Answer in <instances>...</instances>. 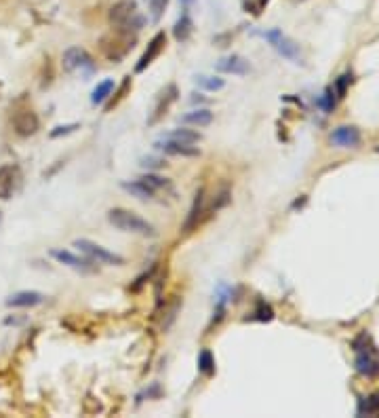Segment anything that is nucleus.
I'll return each mask as SVG.
<instances>
[{
	"instance_id": "1",
	"label": "nucleus",
	"mask_w": 379,
	"mask_h": 418,
	"mask_svg": "<svg viewBox=\"0 0 379 418\" xmlns=\"http://www.w3.org/2000/svg\"><path fill=\"white\" fill-rule=\"evenodd\" d=\"M108 21L114 30H124L131 34H137L146 23L135 0H118L108 13Z\"/></svg>"
},
{
	"instance_id": "2",
	"label": "nucleus",
	"mask_w": 379,
	"mask_h": 418,
	"mask_svg": "<svg viewBox=\"0 0 379 418\" xmlns=\"http://www.w3.org/2000/svg\"><path fill=\"white\" fill-rule=\"evenodd\" d=\"M108 222L122 233H133V235H141V237H154L156 235L154 226L148 220H143L141 216H137L135 211L124 209V207L110 209L108 211Z\"/></svg>"
},
{
	"instance_id": "3",
	"label": "nucleus",
	"mask_w": 379,
	"mask_h": 418,
	"mask_svg": "<svg viewBox=\"0 0 379 418\" xmlns=\"http://www.w3.org/2000/svg\"><path fill=\"white\" fill-rule=\"evenodd\" d=\"M352 349H354V366H356V372L367 376V379H373L379 374V353L373 345V340L369 338V334H361L354 343H352Z\"/></svg>"
},
{
	"instance_id": "4",
	"label": "nucleus",
	"mask_w": 379,
	"mask_h": 418,
	"mask_svg": "<svg viewBox=\"0 0 379 418\" xmlns=\"http://www.w3.org/2000/svg\"><path fill=\"white\" fill-rule=\"evenodd\" d=\"M135 36H137V34H131V32L114 30V27H112V32H110V34L101 36V40H99V49H101V53L105 55V59H110V61L118 63V61H120V59H124V57H127V53L133 49V44H135Z\"/></svg>"
},
{
	"instance_id": "5",
	"label": "nucleus",
	"mask_w": 379,
	"mask_h": 418,
	"mask_svg": "<svg viewBox=\"0 0 379 418\" xmlns=\"http://www.w3.org/2000/svg\"><path fill=\"white\" fill-rule=\"evenodd\" d=\"M63 70L65 72H78L82 78H91L97 70L95 66V59L93 55L82 49V47H70L65 53H63Z\"/></svg>"
},
{
	"instance_id": "6",
	"label": "nucleus",
	"mask_w": 379,
	"mask_h": 418,
	"mask_svg": "<svg viewBox=\"0 0 379 418\" xmlns=\"http://www.w3.org/2000/svg\"><path fill=\"white\" fill-rule=\"evenodd\" d=\"M74 247H78L89 260H93L95 264H110V266H122L124 264V258L114 254V252H108L105 247L97 245L95 241L91 239H76L74 241Z\"/></svg>"
},
{
	"instance_id": "7",
	"label": "nucleus",
	"mask_w": 379,
	"mask_h": 418,
	"mask_svg": "<svg viewBox=\"0 0 379 418\" xmlns=\"http://www.w3.org/2000/svg\"><path fill=\"white\" fill-rule=\"evenodd\" d=\"M283 57H287V59H291V61H295V63H302V53H300V44H295L289 36H285L281 30H268V32H264L262 34Z\"/></svg>"
},
{
	"instance_id": "8",
	"label": "nucleus",
	"mask_w": 379,
	"mask_h": 418,
	"mask_svg": "<svg viewBox=\"0 0 379 418\" xmlns=\"http://www.w3.org/2000/svg\"><path fill=\"white\" fill-rule=\"evenodd\" d=\"M209 216V207H207V195H205V188L200 186L194 195V201H192V207L188 211V218L184 222V233L190 235L194 230H198V226L205 222V218Z\"/></svg>"
},
{
	"instance_id": "9",
	"label": "nucleus",
	"mask_w": 379,
	"mask_h": 418,
	"mask_svg": "<svg viewBox=\"0 0 379 418\" xmlns=\"http://www.w3.org/2000/svg\"><path fill=\"white\" fill-rule=\"evenodd\" d=\"M51 258H55L59 264H65V266H70L72 271L82 273V275H91V273L97 271V266H95L93 260L80 258V256H76V254H72V252H68V250H51Z\"/></svg>"
},
{
	"instance_id": "10",
	"label": "nucleus",
	"mask_w": 379,
	"mask_h": 418,
	"mask_svg": "<svg viewBox=\"0 0 379 418\" xmlns=\"http://www.w3.org/2000/svg\"><path fill=\"white\" fill-rule=\"evenodd\" d=\"M21 169L17 165H2L0 167V199L2 201H8L21 186Z\"/></svg>"
},
{
	"instance_id": "11",
	"label": "nucleus",
	"mask_w": 379,
	"mask_h": 418,
	"mask_svg": "<svg viewBox=\"0 0 379 418\" xmlns=\"http://www.w3.org/2000/svg\"><path fill=\"white\" fill-rule=\"evenodd\" d=\"M177 95H179L177 85H167L165 91L158 95V99H156V104H154V110H152V116L148 118V125H156V123L169 112V108L177 102Z\"/></svg>"
},
{
	"instance_id": "12",
	"label": "nucleus",
	"mask_w": 379,
	"mask_h": 418,
	"mask_svg": "<svg viewBox=\"0 0 379 418\" xmlns=\"http://www.w3.org/2000/svg\"><path fill=\"white\" fill-rule=\"evenodd\" d=\"M154 148L158 152H165V154H171V156H198L200 150L198 146L194 144H181V142H175V140H169V137H160L154 142Z\"/></svg>"
},
{
	"instance_id": "13",
	"label": "nucleus",
	"mask_w": 379,
	"mask_h": 418,
	"mask_svg": "<svg viewBox=\"0 0 379 418\" xmlns=\"http://www.w3.org/2000/svg\"><path fill=\"white\" fill-rule=\"evenodd\" d=\"M38 127H40V121H38L36 112H32V110H19V112L13 114V129H15L17 135L30 137V135H34L38 131Z\"/></svg>"
},
{
	"instance_id": "14",
	"label": "nucleus",
	"mask_w": 379,
	"mask_h": 418,
	"mask_svg": "<svg viewBox=\"0 0 379 418\" xmlns=\"http://www.w3.org/2000/svg\"><path fill=\"white\" fill-rule=\"evenodd\" d=\"M165 44H167V34L165 32H158V34H154V38L148 42V49L143 51V55L139 57V61H137V66H135V72H143L160 53H162V49H165Z\"/></svg>"
},
{
	"instance_id": "15",
	"label": "nucleus",
	"mask_w": 379,
	"mask_h": 418,
	"mask_svg": "<svg viewBox=\"0 0 379 418\" xmlns=\"http://www.w3.org/2000/svg\"><path fill=\"white\" fill-rule=\"evenodd\" d=\"M217 72H224V74H236V76H245L251 72V63L249 59H245L243 55H228V57H221L217 63H215Z\"/></svg>"
},
{
	"instance_id": "16",
	"label": "nucleus",
	"mask_w": 379,
	"mask_h": 418,
	"mask_svg": "<svg viewBox=\"0 0 379 418\" xmlns=\"http://www.w3.org/2000/svg\"><path fill=\"white\" fill-rule=\"evenodd\" d=\"M361 142V133L356 127H338L331 133V144L342 146V148H354Z\"/></svg>"
},
{
	"instance_id": "17",
	"label": "nucleus",
	"mask_w": 379,
	"mask_h": 418,
	"mask_svg": "<svg viewBox=\"0 0 379 418\" xmlns=\"http://www.w3.org/2000/svg\"><path fill=\"white\" fill-rule=\"evenodd\" d=\"M139 182H143L154 195H169V197H175V188L173 184L167 180V178H160L156 173H143L141 178H137Z\"/></svg>"
},
{
	"instance_id": "18",
	"label": "nucleus",
	"mask_w": 379,
	"mask_h": 418,
	"mask_svg": "<svg viewBox=\"0 0 379 418\" xmlns=\"http://www.w3.org/2000/svg\"><path fill=\"white\" fill-rule=\"evenodd\" d=\"M44 302V296L40 292H17L6 300V307H15V309H30V307H38Z\"/></svg>"
},
{
	"instance_id": "19",
	"label": "nucleus",
	"mask_w": 379,
	"mask_h": 418,
	"mask_svg": "<svg viewBox=\"0 0 379 418\" xmlns=\"http://www.w3.org/2000/svg\"><path fill=\"white\" fill-rule=\"evenodd\" d=\"M179 309H181V298L179 296H173L167 305H165V311H162V317H160V328L162 332H169L171 326L175 324L177 315H179Z\"/></svg>"
},
{
	"instance_id": "20",
	"label": "nucleus",
	"mask_w": 379,
	"mask_h": 418,
	"mask_svg": "<svg viewBox=\"0 0 379 418\" xmlns=\"http://www.w3.org/2000/svg\"><path fill=\"white\" fill-rule=\"evenodd\" d=\"M181 123L186 125H194V127H207L213 123V112L209 108H198V110H192L188 114L181 116Z\"/></svg>"
},
{
	"instance_id": "21",
	"label": "nucleus",
	"mask_w": 379,
	"mask_h": 418,
	"mask_svg": "<svg viewBox=\"0 0 379 418\" xmlns=\"http://www.w3.org/2000/svg\"><path fill=\"white\" fill-rule=\"evenodd\" d=\"M192 32H194V21H192L190 13L186 11V13L177 19V23L173 25V36H175V40L186 42V40L192 36Z\"/></svg>"
},
{
	"instance_id": "22",
	"label": "nucleus",
	"mask_w": 379,
	"mask_h": 418,
	"mask_svg": "<svg viewBox=\"0 0 379 418\" xmlns=\"http://www.w3.org/2000/svg\"><path fill=\"white\" fill-rule=\"evenodd\" d=\"M120 188L124 190V192H129L131 197H135V199H139V201H150V199H154L156 195L143 184V182H139V180H133V182H122L120 184Z\"/></svg>"
},
{
	"instance_id": "23",
	"label": "nucleus",
	"mask_w": 379,
	"mask_h": 418,
	"mask_svg": "<svg viewBox=\"0 0 379 418\" xmlns=\"http://www.w3.org/2000/svg\"><path fill=\"white\" fill-rule=\"evenodd\" d=\"M165 137L169 140H175V142H181V144H198L203 140V135L194 129H188V127H179V129H173L169 133H165Z\"/></svg>"
},
{
	"instance_id": "24",
	"label": "nucleus",
	"mask_w": 379,
	"mask_h": 418,
	"mask_svg": "<svg viewBox=\"0 0 379 418\" xmlns=\"http://www.w3.org/2000/svg\"><path fill=\"white\" fill-rule=\"evenodd\" d=\"M112 91H114V80H112V78L101 80V82L93 89V93H91V104H93V106L103 104V102L112 95Z\"/></svg>"
},
{
	"instance_id": "25",
	"label": "nucleus",
	"mask_w": 379,
	"mask_h": 418,
	"mask_svg": "<svg viewBox=\"0 0 379 418\" xmlns=\"http://www.w3.org/2000/svg\"><path fill=\"white\" fill-rule=\"evenodd\" d=\"M194 82L200 89H205V91H219V89L226 87V80L224 78H219V76H205V74L194 76Z\"/></svg>"
},
{
	"instance_id": "26",
	"label": "nucleus",
	"mask_w": 379,
	"mask_h": 418,
	"mask_svg": "<svg viewBox=\"0 0 379 418\" xmlns=\"http://www.w3.org/2000/svg\"><path fill=\"white\" fill-rule=\"evenodd\" d=\"M198 372L205 376H213L215 374V357L209 349H203L198 355Z\"/></svg>"
},
{
	"instance_id": "27",
	"label": "nucleus",
	"mask_w": 379,
	"mask_h": 418,
	"mask_svg": "<svg viewBox=\"0 0 379 418\" xmlns=\"http://www.w3.org/2000/svg\"><path fill=\"white\" fill-rule=\"evenodd\" d=\"M375 412H379V393L359 402V414H361V417H365V414H375Z\"/></svg>"
},
{
	"instance_id": "28",
	"label": "nucleus",
	"mask_w": 379,
	"mask_h": 418,
	"mask_svg": "<svg viewBox=\"0 0 379 418\" xmlns=\"http://www.w3.org/2000/svg\"><path fill=\"white\" fill-rule=\"evenodd\" d=\"M148 6H150V19L154 23H158L169 6V0H148Z\"/></svg>"
},
{
	"instance_id": "29",
	"label": "nucleus",
	"mask_w": 379,
	"mask_h": 418,
	"mask_svg": "<svg viewBox=\"0 0 379 418\" xmlns=\"http://www.w3.org/2000/svg\"><path fill=\"white\" fill-rule=\"evenodd\" d=\"M129 89H131V78H124V80H122V85H120V89H118V93H116V97L105 106V110L110 112L114 106H118V102H120V99H124V95H127V91H129Z\"/></svg>"
},
{
	"instance_id": "30",
	"label": "nucleus",
	"mask_w": 379,
	"mask_h": 418,
	"mask_svg": "<svg viewBox=\"0 0 379 418\" xmlns=\"http://www.w3.org/2000/svg\"><path fill=\"white\" fill-rule=\"evenodd\" d=\"M321 106H323V110L325 112H331L333 108H335V89H327L325 93H323V97H321Z\"/></svg>"
},
{
	"instance_id": "31",
	"label": "nucleus",
	"mask_w": 379,
	"mask_h": 418,
	"mask_svg": "<svg viewBox=\"0 0 379 418\" xmlns=\"http://www.w3.org/2000/svg\"><path fill=\"white\" fill-rule=\"evenodd\" d=\"M139 165L146 167V169H162L167 165V161L160 159V156H143Z\"/></svg>"
},
{
	"instance_id": "32",
	"label": "nucleus",
	"mask_w": 379,
	"mask_h": 418,
	"mask_svg": "<svg viewBox=\"0 0 379 418\" xmlns=\"http://www.w3.org/2000/svg\"><path fill=\"white\" fill-rule=\"evenodd\" d=\"M251 319H257V321H270L272 319V309L266 305V302H259L257 305V311L253 313Z\"/></svg>"
},
{
	"instance_id": "33",
	"label": "nucleus",
	"mask_w": 379,
	"mask_h": 418,
	"mask_svg": "<svg viewBox=\"0 0 379 418\" xmlns=\"http://www.w3.org/2000/svg\"><path fill=\"white\" fill-rule=\"evenodd\" d=\"M80 125L78 123H72V125H63V127H55L51 131V137H61V135H68V133H74Z\"/></svg>"
},
{
	"instance_id": "34",
	"label": "nucleus",
	"mask_w": 379,
	"mask_h": 418,
	"mask_svg": "<svg viewBox=\"0 0 379 418\" xmlns=\"http://www.w3.org/2000/svg\"><path fill=\"white\" fill-rule=\"evenodd\" d=\"M156 269H158V266H156V264H152L148 273H143L141 277H137V283H135V285H133L131 290H133V292H137V290H141V285H146V283H148V281L152 279V275H154V271H156Z\"/></svg>"
},
{
	"instance_id": "35",
	"label": "nucleus",
	"mask_w": 379,
	"mask_h": 418,
	"mask_svg": "<svg viewBox=\"0 0 379 418\" xmlns=\"http://www.w3.org/2000/svg\"><path fill=\"white\" fill-rule=\"evenodd\" d=\"M350 80H352V76H350V74H344V76H342V78L338 80V85H335V89H338V93H340V97H342V95L346 93V87H348V82H350Z\"/></svg>"
}]
</instances>
